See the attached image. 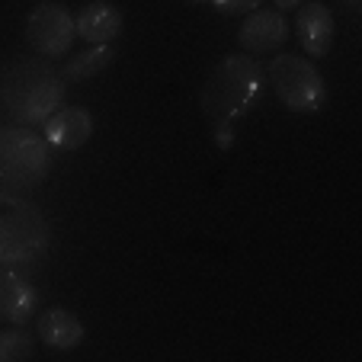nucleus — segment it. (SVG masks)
I'll return each mask as SVG.
<instances>
[{"mask_svg": "<svg viewBox=\"0 0 362 362\" xmlns=\"http://www.w3.org/2000/svg\"><path fill=\"white\" fill-rule=\"evenodd\" d=\"M35 343L26 330H4L0 334V362H26L33 359Z\"/></svg>", "mask_w": 362, "mask_h": 362, "instance_id": "14", "label": "nucleus"}, {"mask_svg": "<svg viewBox=\"0 0 362 362\" xmlns=\"http://www.w3.org/2000/svg\"><path fill=\"white\" fill-rule=\"evenodd\" d=\"M35 330H39V340L48 349H62L64 353V349H74L83 343V324L71 315L68 308H48V311H42Z\"/></svg>", "mask_w": 362, "mask_h": 362, "instance_id": "12", "label": "nucleus"}, {"mask_svg": "<svg viewBox=\"0 0 362 362\" xmlns=\"http://www.w3.org/2000/svg\"><path fill=\"white\" fill-rule=\"evenodd\" d=\"M340 4H346L349 10H359L362 7V0H340Z\"/></svg>", "mask_w": 362, "mask_h": 362, "instance_id": "17", "label": "nucleus"}, {"mask_svg": "<svg viewBox=\"0 0 362 362\" xmlns=\"http://www.w3.org/2000/svg\"><path fill=\"white\" fill-rule=\"evenodd\" d=\"M39 311V292L13 269H0V317L16 327L29 324Z\"/></svg>", "mask_w": 362, "mask_h": 362, "instance_id": "10", "label": "nucleus"}, {"mask_svg": "<svg viewBox=\"0 0 362 362\" xmlns=\"http://www.w3.org/2000/svg\"><path fill=\"white\" fill-rule=\"evenodd\" d=\"M267 71L253 55H228L215 64L202 87V110L215 129V141L221 151L234 144V122L253 110L263 96Z\"/></svg>", "mask_w": 362, "mask_h": 362, "instance_id": "1", "label": "nucleus"}, {"mask_svg": "<svg viewBox=\"0 0 362 362\" xmlns=\"http://www.w3.org/2000/svg\"><path fill=\"white\" fill-rule=\"evenodd\" d=\"M267 81L273 83L279 103L288 112H317L327 103V83L315 62L305 55H276L267 64Z\"/></svg>", "mask_w": 362, "mask_h": 362, "instance_id": "5", "label": "nucleus"}, {"mask_svg": "<svg viewBox=\"0 0 362 362\" xmlns=\"http://www.w3.org/2000/svg\"><path fill=\"white\" fill-rule=\"evenodd\" d=\"M42 135L52 144V151H77L93 135V116L81 106H64L55 116H48L42 125Z\"/></svg>", "mask_w": 362, "mask_h": 362, "instance_id": "9", "label": "nucleus"}, {"mask_svg": "<svg viewBox=\"0 0 362 362\" xmlns=\"http://www.w3.org/2000/svg\"><path fill=\"white\" fill-rule=\"evenodd\" d=\"M26 39L42 58L68 55L77 39L74 13L64 4H55V0L35 4L26 16Z\"/></svg>", "mask_w": 362, "mask_h": 362, "instance_id": "6", "label": "nucleus"}, {"mask_svg": "<svg viewBox=\"0 0 362 362\" xmlns=\"http://www.w3.org/2000/svg\"><path fill=\"white\" fill-rule=\"evenodd\" d=\"M186 4H196V7H205V4H209V7H212V0H186Z\"/></svg>", "mask_w": 362, "mask_h": 362, "instance_id": "18", "label": "nucleus"}, {"mask_svg": "<svg viewBox=\"0 0 362 362\" xmlns=\"http://www.w3.org/2000/svg\"><path fill=\"white\" fill-rule=\"evenodd\" d=\"M52 170V144L26 125L0 129V180L4 186L33 189Z\"/></svg>", "mask_w": 362, "mask_h": 362, "instance_id": "4", "label": "nucleus"}, {"mask_svg": "<svg viewBox=\"0 0 362 362\" xmlns=\"http://www.w3.org/2000/svg\"><path fill=\"white\" fill-rule=\"evenodd\" d=\"M295 35L311 58H324L334 45V13L317 0H305L295 10Z\"/></svg>", "mask_w": 362, "mask_h": 362, "instance_id": "8", "label": "nucleus"}, {"mask_svg": "<svg viewBox=\"0 0 362 362\" xmlns=\"http://www.w3.org/2000/svg\"><path fill=\"white\" fill-rule=\"evenodd\" d=\"M48 225L39 209L16 196L0 192V269L33 263L45 253Z\"/></svg>", "mask_w": 362, "mask_h": 362, "instance_id": "3", "label": "nucleus"}, {"mask_svg": "<svg viewBox=\"0 0 362 362\" xmlns=\"http://www.w3.org/2000/svg\"><path fill=\"white\" fill-rule=\"evenodd\" d=\"M273 4H276V10H279V13H288V10H298L305 0H273Z\"/></svg>", "mask_w": 362, "mask_h": 362, "instance_id": "16", "label": "nucleus"}, {"mask_svg": "<svg viewBox=\"0 0 362 362\" xmlns=\"http://www.w3.org/2000/svg\"><path fill=\"white\" fill-rule=\"evenodd\" d=\"M260 4L263 0H212V7L221 16H247L253 10H260Z\"/></svg>", "mask_w": 362, "mask_h": 362, "instance_id": "15", "label": "nucleus"}, {"mask_svg": "<svg viewBox=\"0 0 362 362\" xmlns=\"http://www.w3.org/2000/svg\"><path fill=\"white\" fill-rule=\"evenodd\" d=\"M0 100L16 125L42 129L64 103V81L45 58H20L0 74Z\"/></svg>", "mask_w": 362, "mask_h": 362, "instance_id": "2", "label": "nucleus"}, {"mask_svg": "<svg viewBox=\"0 0 362 362\" xmlns=\"http://www.w3.org/2000/svg\"><path fill=\"white\" fill-rule=\"evenodd\" d=\"M288 39V20L276 7H260L244 16L238 29V45L247 55H269L279 52Z\"/></svg>", "mask_w": 362, "mask_h": 362, "instance_id": "7", "label": "nucleus"}, {"mask_svg": "<svg viewBox=\"0 0 362 362\" xmlns=\"http://www.w3.org/2000/svg\"><path fill=\"white\" fill-rule=\"evenodd\" d=\"M77 23V35H81L87 45H110L119 33H122V13L119 7L106 4V0H93L81 13L74 16Z\"/></svg>", "mask_w": 362, "mask_h": 362, "instance_id": "11", "label": "nucleus"}, {"mask_svg": "<svg viewBox=\"0 0 362 362\" xmlns=\"http://www.w3.org/2000/svg\"><path fill=\"white\" fill-rule=\"evenodd\" d=\"M112 58H116V52L110 45H90L87 52L68 58V64L62 68V77H68V81H90V77L103 74L110 68Z\"/></svg>", "mask_w": 362, "mask_h": 362, "instance_id": "13", "label": "nucleus"}]
</instances>
